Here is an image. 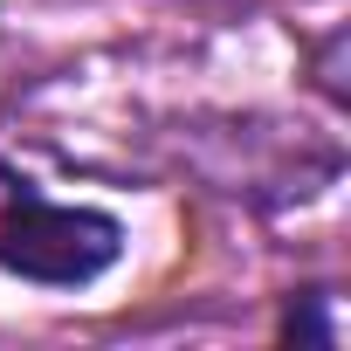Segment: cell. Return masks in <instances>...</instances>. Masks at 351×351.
Instances as JSON below:
<instances>
[{
	"label": "cell",
	"instance_id": "cell-2",
	"mask_svg": "<svg viewBox=\"0 0 351 351\" xmlns=\"http://www.w3.org/2000/svg\"><path fill=\"white\" fill-rule=\"evenodd\" d=\"M330 289H296L289 296V310H282V337H296V344H337V324H330Z\"/></svg>",
	"mask_w": 351,
	"mask_h": 351
},
{
	"label": "cell",
	"instance_id": "cell-1",
	"mask_svg": "<svg viewBox=\"0 0 351 351\" xmlns=\"http://www.w3.org/2000/svg\"><path fill=\"white\" fill-rule=\"evenodd\" d=\"M124 255V221L104 207H69L49 200L21 165L0 158V269L49 282V289H83Z\"/></svg>",
	"mask_w": 351,
	"mask_h": 351
}]
</instances>
